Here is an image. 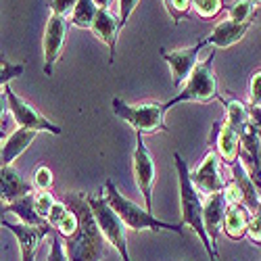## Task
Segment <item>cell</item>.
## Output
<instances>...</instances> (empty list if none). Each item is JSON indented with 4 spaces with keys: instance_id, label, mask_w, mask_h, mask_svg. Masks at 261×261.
Instances as JSON below:
<instances>
[{
    "instance_id": "obj_29",
    "label": "cell",
    "mask_w": 261,
    "mask_h": 261,
    "mask_svg": "<svg viewBox=\"0 0 261 261\" xmlns=\"http://www.w3.org/2000/svg\"><path fill=\"white\" fill-rule=\"evenodd\" d=\"M75 230H77V215L67 207V211H65V215L61 217V222L57 224V228H55V232L63 238V241H67V238H71L73 234H75Z\"/></svg>"
},
{
    "instance_id": "obj_19",
    "label": "cell",
    "mask_w": 261,
    "mask_h": 261,
    "mask_svg": "<svg viewBox=\"0 0 261 261\" xmlns=\"http://www.w3.org/2000/svg\"><path fill=\"white\" fill-rule=\"evenodd\" d=\"M249 222H251V211L245 205H232L226 211L222 232L230 238V241L238 243V241H243V238H247Z\"/></svg>"
},
{
    "instance_id": "obj_42",
    "label": "cell",
    "mask_w": 261,
    "mask_h": 261,
    "mask_svg": "<svg viewBox=\"0 0 261 261\" xmlns=\"http://www.w3.org/2000/svg\"><path fill=\"white\" fill-rule=\"evenodd\" d=\"M251 3H253L255 7H261V0H251Z\"/></svg>"
},
{
    "instance_id": "obj_11",
    "label": "cell",
    "mask_w": 261,
    "mask_h": 261,
    "mask_svg": "<svg viewBox=\"0 0 261 261\" xmlns=\"http://www.w3.org/2000/svg\"><path fill=\"white\" fill-rule=\"evenodd\" d=\"M190 180H192L194 188L201 192V197H209V194L224 190L226 180L222 178V159L213 148L205 155L201 165L190 173Z\"/></svg>"
},
{
    "instance_id": "obj_28",
    "label": "cell",
    "mask_w": 261,
    "mask_h": 261,
    "mask_svg": "<svg viewBox=\"0 0 261 261\" xmlns=\"http://www.w3.org/2000/svg\"><path fill=\"white\" fill-rule=\"evenodd\" d=\"M163 3H165V9H167L169 17L173 19V23H178V21L190 17L192 0H163Z\"/></svg>"
},
{
    "instance_id": "obj_24",
    "label": "cell",
    "mask_w": 261,
    "mask_h": 261,
    "mask_svg": "<svg viewBox=\"0 0 261 261\" xmlns=\"http://www.w3.org/2000/svg\"><path fill=\"white\" fill-rule=\"evenodd\" d=\"M257 15V7L251 0H236L228 7V19L236 23H251Z\"/></svg>"
},
{
    "instance_id": "obj_17",
    "label": "cell",
    "mask_w": 261,
    "mask_h": 261,
    "mask_svg": "<svg viewBox=\"0 0 261 261\" xmlns=\"http://www.w3.org/2000/svg\"><path fill=\"white\" fill-rule=\"evenodd\" d=\"M94 32L96 38H100L105 44L111 50V57H109V63L113 65L115 61V46H117V36L121 32V23H119V17L111 11V9H98L96 19L90 28Z\"/></svg>"
},
{
    "instance_id": "obj_39",
    "label": "cell",
    "mask_w": 261,
    "mask_h": 261,
    "mask_svg": "<svg viewBox=\"0 0 261 261\" xmlns=\"http://www.w3.org/2000/svg\"><path fill=\"white\" fill-rule=\"evenodd\" d=\"M7 215H9V203L0 199V228L5 226V222H7Z\"/></svg>"
},
{
    "instance_id": "obj_26",
    "label": "cell",
    "mask_w": 261,
    "mask_h": 261,
    "mask_svg": "<svg viewBox=\"0 0 261 261\" xmlns=\"http://www.w3.org/2000/svg\"><path fill=\"white\" fill-rule=\"evenodd\" d=\"M57 199L50 194V190H36L34 192V207H36V213L42 217V220H48V215L55 207Z\"/></svg>"
},
{
    "instance_id": "obj_4",
    "label": "cell",
    "mask_w": 261,
    "mask_h": 261,
    "mask_svg": "<svg viewBox=\"0 0 261 261\" xmlns=\"http://www.w3.org/2000/svg\"><path fill=\"white\" fill-rule=\"evenodd\" d=\"M213 59H215V50H211V55L205 61H199V65L194 67V71L180 88V92L165 102L167 111L180 102H211L220 98L217 77L213 71Z\"/></svg>"
},
{
    "instance_id": "obj_10",
    "label": "cell",
    "mask_w": 261,
    "mask_h": 261,
    "mask_svg": "<svg viewBox=\"0 0 261 261\" xmlns=\"http://www.w3.org/2000/svg\"><path fill=\"white\" fill-rule=\"evenodd\" d=\"M205 46H207L205 40H199L194 46H186V48H178V50H165V48H161V57L169 65L173 88H182V86L186 84V80L190 77L194 67L199 65V55H201V50Z\"/></svg>"
},
{
    "instance_id": "obj_20",
    "label": "cell",
    "mask_w": 261,
    "mask_h": 261,
    "mask_svg": "<svg viewBox=\"0 0 261 261\" xmlns=\"http://www.w3.org/2000/svg\"><path fill=\"white\" fill-rule=\"evenodd\" d=\"M232 180L238 184V188H241V192H243L245 207H247L251 213L257 211V207L261 205V192H259V188L255 186V182L251 180L249 171L245 169V165H243L241 161L232 165Z\"/></svg>"
},
{
    "instance_id": "obj_2",
    "label": "cell",
    "mask_w": 261,
    "mask_h": 261,
    "mask_svg": "<svg viewBox=\"0 0 261 261\" xmlns=\"http://www.w3.org/2000/svg\"><path fill=\"white\" fill-rule=\"evenodd\" d=\"M173 163H176V171H178V180H180V209H182V220L178 222L180 226H190L192 232L201 238V243L209 255L211 261H220L217 249L211 245L205 224H203V197L201 192L194 188L192 180H190V167L184 161V157L180 153H173Z\"/></svg>"
},
{
    "instance_id": "obj_37",
    "label": "cell",
    "mask_w": 261,
    "mask_h": 261,
    "mask_svg": "<svg viewBox=\"0 0 261 261\" xmlns=\"http://www.w3.org/2000/svg\"><path fill=\"white\" fill-rule=\"evenodd\" d=\"M65 211H67V205H65V203L59 199V201L55 203V207H53L50 215H48V220H46V224H48L53 230H55V228H57V224L61 222V217L65 215Z\"/></svg>"
},
{
    "instance_id": "obj_5",
    "label": "cell",
    "mask_w": 261,
    "mask_h": 261,
    "mask_svg": "<svg viewBox=\"0 0 261 261\" xmlns=\"http://www.w3.org/2000/svg\"><path fill=\"white\" fill-rule=\"evenodd\" d=\"M113 113L123 119L127 125L134 127L136 134H157V132H167V123H165V113L167 109L161 102H138V105H129L115 96L111 100Z\"/></svg>"
},
{
    "instance_id": "obj_12",
    "label": "cell",
    "mask_w": 261,
    "mask_h": 261,
    "mask_svg": "<svg viewBox=\"0 0 261 261\" xmlns=\"http://www.w3.org/2000/svg\"><path fill=\"white\" fill-rule=\"evenodd\" d=\"M209 144H213L215 153L220 155L222 163L226 165H234L241 161V134L226 121H215L211 127V136H209Z\"/></svg>"
},
{
    "instance_id": "obj_34",
    "label": "cell",
    "mask_w": 261,
    "mask_h": 261,
    "mask_svg": "<svg viewBox=\"0 0 261 261\" xmlns=\"http://www.w3.org/2000/svg\"><path fill=\"white\" fill-rule=\"evenodd\" d=\"M75 5H77V0H48V9H50V13L61 15V17H67V19L71 17Z\"/></svg>"
},
{
    "instance_id": "obj_8",
    "label": "cell",
    "mask_w": 261,
    "mask_h": 261,
    "mask_svg": "<svg viewBox=\"0 0 261 261\" xmlns=\"http://www.w3.org/2000/svg\"><path fill=\"white\" fill-rule=\"evenodd\" d=\"M132 173H134V182L144 199L146 211H153V186H155L157 171H155L153 155H150V150L146 148L142 140V134H136V148L132 155Z\"/></svg>"
},
{
    "instance_id": "obj_13",
    "label": "cell",
    "mask_w": 261,
    "mask_h": 261,
    "mask_svg": "<svg viewBox=\"0 0 261 261\" xmlns=\"http://www.w3.org/2000/svg\"><path fill=\"white\" fill-rule=\"evenodd\" d=\"M5 228H9L17 243H19V251H21V261H36V251L38 245L44 241L46 236H50L55 230L44 224V226H28V224H21V222H5Z\"/></svg>"
},
{
    "instance_id": "obj_30",
    "label": "cell",
    "mask_w": 261,
    "mask_h": 261,
    "mask_svg": "<svg viewBox=\"0 0 261 261\" xmlns=\"http://www.w3.org/2000/svg\"><path fill=\"white\" fill-rule=\"evenodd\" d=\"M247 241L255 247H261V205L257 207V211L251 213V222H249V230H247Z\"/></svg>"
},
{
    "instance_id": "obj_41",
    "label": "cell",
    "mask_w": 261,
    "mask_h": 261,
    "mask_svg": "<svg viewBox=\"0 0 261 261\" xmlns=\"http://www.w3.org/2000/svg\"><path fill=\"white\" fill-rule=\"evenodd\" d=\"M94 5H96L98 9H111L113 0H94Z\"/></svg>"
},
{
    "instance_id": "obj_40",
    "label": "cell",
    "mask_w": 261,
    "mask_h": 261,
    "mask_svg": "<svg viewBox=\"0 0 261 261\" xmlns=\"http://www.w3.org/2000/svg\"><path fill=\"white\" fill-rule=\"evenodd\" d=\"M7 109H9V105H7V94H5V88H3V92H0V123H3V119H5Z\"/></svg>"
},
{
    "instance_id": "obj_27",
    "label": "cell",
    "mask_w": 261,
    "mask_h": 261,
    "mask_svg": "<svg viewBox=\"0 0 261 261\" xmlns=\"http://www.w3.org/2000/svg\"><path fill=\"white\" fill-rule=\"evenodd\" d=\"M23 71H25V67L21 63H11V61H7L3 55H0V88L9 86L11 80L21 77Z\"/></svg>"
},
{
    "instance_id": "obj_1",
    "label": "cell",
    "mask_w": 261,
    "mask_h": 261,
    "mask_svg": "<svg viewBox=\"0 0 261 261\" xmlns=\"http://www.w3.org/2000/svg\"><path fill=\"white\" fill-rule=\"evenodd\" d=\"M61 201L67 205L75 215H77V230L71 238H67L65 243V251H67L69 261H100L109 245L107 238L102 236L92 209L88 205V194L86 192H65Z\"/></svg>"
},
{
    "instance_id": "obj_9",
    "label": "cell",
    "mask_w": 261,
    "mask_h": 261,
    "mask_svg": "<svg viewBox=\"0 0 261 261\" xmlns=\"http://www.w3.org/2000/svg\"><path fill=\"white\" fill-rule=\"evenodd\" d=\"M69 25L71 23L67 17H61L55 13H50V17L46 21L44 38H42V46H44V75L46 77H53V73H55V65L61 59Z\"/></svg>"
},
{
    "instance_id": "obj_33",
    "label": "cell",
    "mask_w": 261,
    "mask_h": 261,
    "mask_svg": "<svg viewBox=\"0 0 261 261\" xmlns=\"http://www.w3.org/2000/svg\"><path fill=\"white\" fill-rule=\"evenodd\" d=\"M224 199H226V203H228V207H232V205H245V201H243V192H241V188H238V184L234 182V180H226V186H224Z\"/></svg>"
},
{
    "instance_id": "obj_22",
    "label": "cell",
    "mask_w": 261,
    "mask_h": 261,
    "mask_svg": "<svg viewBox=\"0 0 261 261\" xmlns=\"http://www.w3.org/2000/svg\"><path fill=\"white\" fill-rule=\"evenodd\" d=\"M36 192V190H34ZM34 192L28 194L23 199H17L13 203H9V213L17 215L21 224H28V226H44L46 222L36 213V207H34Z\"/></svg>"
},
{
    "instance_id": "obj_32",
    "label": "cell",
    "mask_w": 261,
    "mask_h": 261,
    "mask_svg": "<svg viewBox=\"0 0 261 261\" xmlns=\"http://www.w3.org/2000/svg\"><path fill=\"white\" fill-rule=\"evenodd\" d=\"M34 186L38 190H50V186H53V171H50V167L40 165L36 169V173H34Z\"/></svg>"
},
{
    "instance_id": "obj_7",
    "label": "cell",
    "mask_w": 261,
    "mask_h": 261,
    "mask_svg": "<svg viewBox=\"0 0 261 261\" xmlns=\"http://www.w3.org/2000/svg\"><path fill=\"white\" fill-rule=\"evenodd\" d=\"M5 94H7V105H9V111L17 123V127H23V129H34V132H48L59 136L61 134V127L57 123H53L50 119H46L44 115H40L36 109L23 100L19 94H15L11 90V86H5Z\"/></svg>"
},
{
    "instance_id": "obj_36",
    "label": "cell",
    "mask_w": 261,
    "mask_h": 261,
    "mask_svg": "<svg viewBox=\"0 0 261 261\" xmlns=\"http://www.w3.org/2000/svg\"><path fill=\"white\" fill-rule=\"evenodd\" d=\"M119 3V13H117V17H119V23H121V28L129 21V17H132V13H134V9L138 7V3L140 0H117Z\"/></svg>"
},
{
    "instance_id": "obj_14",
    "label": "cell",
    "mask_w": 261,
    "mask_h": 261,
    "mask_svg": "<svg viewBox=\"0 0 261 261\" xmlns=\"http://www.w3.org/2000/svg\"><path fill=\"white\" fill-rule=\"evenodd\" d=\"M226 211H228V203L224 199V192H215V194L205 197V201H203V224H205L209 241L215 249H217V238H220L222 228H224Z\"/></svg>"
},
{
    "instance_id": "obj_35",
    "label": "cell",
    "mask_w": 261,
    "mask_h": 261,
    "mask_svg": "<svg viewBox=\"0 0 261 261\" xmlns=\"http://www.w3.org/2000/svg\"><path fill=\"white\" fill-rule=\"evenodd\" d=\"M249 107H261V69H257L249 84Z\"/></svg>"
},
{
    "instance_id": "obj_38",
    "label": "cell",
    "mask_w": 261,
    "mask_h": 261,
    "mask_svg": "<svg viewBox=\"0 0 261 261\" xmlns=\"http://www.w3.org/2000/svg\"><path fill=\"white\" fill-rule=\"evenodd\" d=\"M249 123L255 127V132L261 136V107H249Z\"/></svg>"
},
{
    "instance_id": "obj_21",
    "label": "cell",
    "mask_w": 261,
    "mask_h": 261,
    "mask_svg": "<svg viewBox=\"0 0 261 261\" xmlns=\"http://www.w3.org/2000/svg\"><path fill=\"white\" fill-rule=\"evenodd\" d=\"M222 105H224V111H226V121L236 129L238 134L245 129V125H249V105H245L243 100H238V98H234V96H230V98H224V96H220L217 98Z\"/></svg>"
},
{
    "instance_id": "obj_6",
    "label": "cell",
    "mask_w": 261,
    "mask_h": 261,
    "mask_svg": "<svg viewBox=\"0 0 261 261\" xmlns=\"http://www.w3.org/2000/svg\"><path fill=\"white\" fill-rule=\"evenodd\" d=\"M88 205L92 209V215H94L102 236L107 238V243L119 253L121 261H132L129 251H127V228L119 220V215L111 209V205L107 203L102 192L100 194H88Z\"/></svg>"
},
{
    "instance_id": "obj_31",
    "label": "cell",
    "mask_w": 261,
    "mask_h": 261,
    "mask_svg": "<svg viewBox=\"0 0 261 261\" xmlns=\"http://www.w3.org/2000/svg\"><path fill=\"white\" fill-rule=\"evenodd\" d=\"M46 261H69L67 259V251H65V243H63V238L57 232L50 234V251H48V259Z\"/></svg>"
},
{
    "instance_id": "obj_15",
    "label": "cell",
    "mask_w": 261,
    "mask_h": 261,
    "mask_svg": "<svg viewBox=\"0 0 261 261\" xmlns=\"http://www.w3.org/2000/svg\"><path fill=\"white\" fill-rule=\"evenodd\" d=\"M253 25V21L251 23H236V21H230L228 17L224 21H220L205 40V44L213 46V48H228V46H234L238 44L249 32V28Z\"/></svg>"
},
{
    "instance_id": "obj_23",
    "label": "cell",
    "mask_w": 261,
    "mask_h": 261,
    "mask_svg": "<svg viewBox=\"0 0 261 261\" xmlns=\"http://www.w3.org/2000/svg\"><path fill=\"white\" fill-rule=\"evenodd\" d=\"M96 13H98V7L94 5V0H77V5L69 17V23L75 28L90 30L96 19Z\"/></svg>"
},
{
    "instance_id": "obj_25",
    "label": "cell",
    "mask_w": 261,
    "mask_h": 261,
    "mask_svg": "<svg viewBox=\"0 0 261 261\" xmlns=\"http://www.w3.org/2000/svg\"><path fill=\"white\" fill-rule=\"evenodd\" d=\"M192 11L201 19H213L224 11V0H192Z\"/></svg>"
},
{
    "instance_id": "obj_18",
    "label": "cell",
    "mask_w": 261,
    "mask_h": 261,
    "mask_svg": "<svg viewBox=\"0 0 261 261\" xmlns=\"http://www.w3.org/2000/svg\"><path fill=\"white\" fill-rule=\"evenodd\" d=\"M36 134L38 132H34V129H23V127H17L15 132H11L3 140V146H0V165H13V161L30 148Z\"/></svg>"
},
{
    "instance_id": "obj_3",
    "label": "cell",
    "mask_w": 261,
    "mask_h": 261,
    "mask_svg": "<svg viewBox=\"0 0 261 261\" xmlns=\"http://www.w3.org/2000/svg\"><path fill=\"white\" fill-rule=\"evenodd\" d=\"M102 197L107 199V203L111 205V209L119 215V220L125 224L127 230H134V232H142V230H153V232H176L178 236H182V226L180 224H167V222H161L157 217L142 209L140 205H136L134 201H129L127 197L117 190L115 182L107 180L105 186H102Z\"/></svg>"
},
{
    "instance_id": "obj_16",
    "label": "cell",
    "mask_w": 261,
    "mask_h": 261,
    "mask_svg": "<svg viewBox=\"0 0 261 261\" xmlns=\"http://www.w3.org/2000/svg\"><path fill=\"white\" fill-rule=\"evenodd\" d=\"M34 192V186L15 169V165H0V199L13 203Z\"/></svg>"
}]
</instances>
